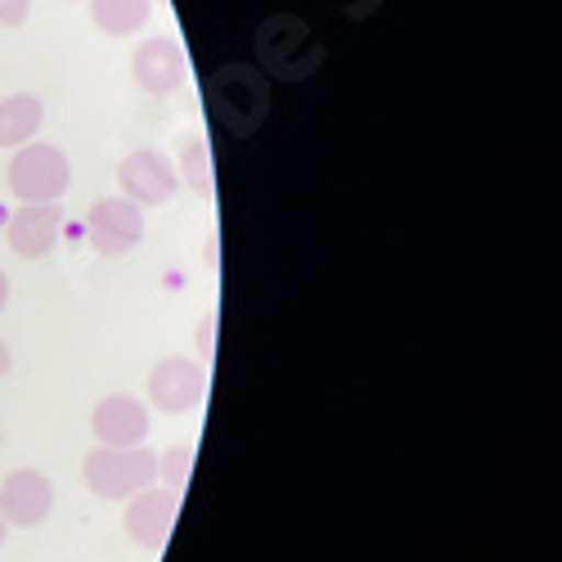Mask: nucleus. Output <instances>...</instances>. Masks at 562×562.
Instances as JSON below:
<instances>
[{"mask_svg": "<svg viewBox=\"0 0 562 562\" xmlns=\"http://www.w3.org/2000/svg\"><path fill=\"white\" fill-rule=\"evenodd\" d=\"M207 109L216 117V126H225L229 135L248 139L266 113H270V86L266 72L252 64H225L207 77Z\"/></svg>", "mask_w": 562, "mask_h": 562, "instance_id": "nucleus-1", "label": "nucleus"}, {"mask_svg": "<svg viewBox=\"0 0 562 562\" xmlns=\"http://www.w3.org/2000/svg\"><path fill=\"white\" fill-rule=\"evenodd\" d=\"M257 59L266 68V77H284V81H297V77H311L324 59V45L315 41L311 23L293 19V14H274L261 23L257 32Z\"/></svg>", "mask_w": 562, "mask_h": 562, "instance_id": "nucleus-2", "label": "nucleus"}, {"mask_svg": "<svg viewBox=\"0 0 562 562\" xmlns=\"http://www.w3.org/2000/svg\"><path fill=\"white\" fill-rule=\"evenodd\" d=\"M81 477L100 499H131L158 482V454L145 446H100L86 454Z\"/></svg>", "mask_w": 562, "mask_h": 562, "instance_id": "nucleus-3", "label": "nucleus"}, {"mask_svg": "<svg viewBox=\"0 0 562 562\" xmlns=\"http://www.w3.org/2000/svg\"><path fill=\"white\" fill-rule=\"evenodd\" d=\"M72 184V162L55 145H23L10 158V194L19 203H59Z\"/></svg>", "mask_w": 562, "mask_h": 562, "instance_id": "nucleus-4", "label": "nucleus"}, {"mask_svg": "<svg viewBox=\"0 0 562 562\" xmlns=\"http://www.w3.org/2000/svg\"><path fill=\"white\" fill-rule=\"evenodd\" d=\"M86 239L100 257H126L145 239V207H135L131 199H100L86 212Z\"/></svg>", "mask_w": 562, "mask_h": 562, "instance_id": "nucleus-5", "label": "nucleus"}, {"mask_svg": "<svg viewBox=\"0 0 562 562\" xmlns=\"http://www.w3.org/2000/svg\"><path fill=\"white\" fill-rule=\"evenodd\" d=\"M176 513H180V491L154 482V486H145L139 495L126 499L122 522H126V536H131L139 549L162 553L167 540H171V527H176Z\"/></svg>", "mask_w": 562, "mask_h": 562, "instance_id": "nucleus-6", "label": "nucleus"}, {"mask_svg": "<svg viewBox=\"0 0 562 562\" xmlns=\"http://www.w3.org/2000/svg\"><path fill=\"white\" fill-rule=\"evenodd\" d=\"M117 184H122V199H131L135 207H158L180 190V176L167 154L135 149L117 162Z\"/></svg>", "mask_w": 562, "mask_h": 562, "instance_id": "nucleus-7", "label": "nucleus"}, {"mask_svg": "<svg viewBox=\"0 0 562 562\" xmlns=\"http://www.w3.org/2000/svg\"><path fill=\"white\" fill-rule=\"evenodd\" d=\"M149 401L162 409V414H190L203 405V392H207V379L203 369L190 360V356H167L149 369V383H145Z\"/></svg>", "mask_w": 562, "mask_h": 562, "instance_id": "nucleus-8", "label": "nucleus"}, {"mask_svg": "<svg viewBox=\"0 0 562 562\" xmlns=\"http://www.w3.org/2000/svg\"><path fill=\"white\" fill-rule=\"evenodd\" d=\"M55 508V486L36 468H14L10 477H0V518L5 527H41Z\"/></svg>", "mask_w": 562, "mask_h": 562, "instance_id": "nucleus-9", "label": "nucleus"}, {"mask_svg": "<svg viewBox=\"0 0 562 562\" xmlns=\"http://www.w3.org/2000/svg\"><path fill=\"white\" fill-rule=\"evenodd\" d=\"M131 77L139 90H149V95H171V90L184 86L190 77V64H184V50L176 36H149L135 45L131 55Z\"/></svg>", "mask_w": 562, "mask_h": 562, "instance_id": "nucleus-10", "label": "nucleus"}, {"mask_svg": "<svg viewBox=\"0 0 562 562\" xmlns=\"http://www.w3.org/2000/svg\"><path fill=\"white\" fill-rule=\"evenodd\" d=\"M59 234H64V207L59 203H23L5 229V239L19 257L41 261L59 248Z\"/></svg>", "mask_w": 562, "mask_h": 562, "instance_id": "nucleus-11", "label": "nucleus"}, {"mask_svg": "<svg viewBox=\"0 0 562 562\" xmlns=\"http://www.w3.org/2000/svg\"><path fill=\"white\" fill-rule=\"evenodd\" d=\"M90 432L100 437V446H145L149 409L135 396H104L90 409Z\"/></svg>", "mask_w": 562, "mask_h": 562, "instance_id": "nucleus-12", "label": "nucleus"}, {"mask_svg": "<svg viewBox=\"0 0 562 562\" xmlns=\"http://www.w3.org/2000/svg\"><path fill=\"white\" fill-rule=\"evenodd\" d=\"M45 122V104L36 95H10V100H0V149H23L36 139Z\"/></svg>", "mask_w": 562, "mask_h": 562, "instance_id": "nucleus-13", "label": "nucleus"}, {"mask_svg": "<svg viewBox=\"0 0 562 562\" xmlns=\"http://www.w3.org/2000/svg\"><path fill=\"white\" fill-rule=\"evenodd\" d=\"M154 0H90V19L104 36H135L149 23Z\"/></svg>", "mask_w": 562, "mask_h": 562, "instance_id": "nucleus-14", "label": "nucleus"}, {"mask_svg": "<svg viewBox=\"0 0 562 562\" xmlns=\"http://www.w3.org/2000/svg\"><path fill=\"white\" fill-rule=\"evenodd\" d=\"M176 176L190 184V190L199 194V199H212L216 194V180H212V149H207V135H199V131H190L180 139V167H176Z\"/></svg>", "mask_w": 562, "mask_h": 562, "instance_id": "nucleus-15", "label": "nucleus"}, {"mask_svg": "<svg viewBox=\"0 0 562 562\" xmlns=\"http://www.w3.org/2000/svg\"><path fill=\"white\" fill-rule=\"evenodd\" d=\"M190 468H194V450L190 446H171L158 454V482L184 495V482H190Z\"/></svg>", "mask_w": 562, "mask_h": 562, "instance_id": "nucleus-16", "label": "nucleus"}, {"mask_svg": "<svg viewBox=\"0 0 562 562\" xmlns=\"http://www.w3.org/2000/svg\"><path fill=\"white\" fill-rule=\"evenodd\" d=\"M32 14V0H0V27H19Z\"/></svg>", "mask_w": 562, "mask_h": 562, "instance_id": "nucleus-17", "label": "nucleus"}, {"mask_svg": "<svg viewBox=\"0 0 562 562\" xmlns=\"http://www.w3.org/2000/svg\"><path fill=\"white\" fill-rule=\"evenodd\" d=\"M5 306H10V274L0 270V311H5Z\"/></svg>", "mask_w": 562, "mask_h": 562, "instance_id": "nucleus-18", "label": "nucleus"}, {"mask_svg": "<svg viewBox=\"0 0 562 562\" xmlns=\"http://www.w3.org/2000/svg\"><path fill=\"white\" fill-rule=\"evenodd\" d=\"M10 364H14V360H10V347L0 342V379H5V373H10Z\"/></svg>", "mask_w": 562, "mask_h": 562, "instance_id": "nucleus-19", "label": "nucleus"}, {"mask_svg": "<svg viewBox=\"0 0 562 562\" xmlns=\"http://www.w3.org/2000/svg\"><path fill=\"white\" fill-rule=\"evenodd\" d=\"M5 531H10V527H5V518H0V544H5Z\"/></svg>", "mask_w": 562, "mask_h": 562, "instance_id": "nucleus-20", "label": "nucleus"}]
</instances>
